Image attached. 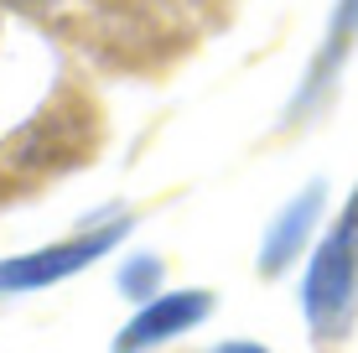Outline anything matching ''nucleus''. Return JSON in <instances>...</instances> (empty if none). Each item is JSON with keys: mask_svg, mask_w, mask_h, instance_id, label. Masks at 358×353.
Masks as SVG:
<instances>
[{"mask_svg": "<svg viewBox=\"0 0 358 353\" xmlns=\"http://www.w3.org/2000/svg\"><path fill=\"white\" fill-rule=\"evenodd\" d=\"M156 281V260H135V271L125 275V281H120V291H130V296H141L145 286Z\"/></svg>", "mask_w": 358, "mask_h": 353, "instance_id": "nucleus-5", "label": "nucleus"}, {"mask_svg": "<svg viewBox=\"0 0 358 353\" xmlns=\"http://www.w3.org/2000/svg\"><path fill=\"white\" fill-rule=\"evenodd\" d=\"M317 213H322V187H306L301 198H296L291 208L275 218V229L265 234V254H260V265H265L270 275H275L286 260H296V250H301V239L312 234Z\"/></svg>", "mask_w": 358, "mask_h": 353, "instance_id": "nucleus-4", "label": "nucleus"}, {"mask_svg": "<svg viewBox=\"0 0 358 353\" xmlns=\"http://www.w3.org/2000/svg\"><path fill=\"white\" fill-rule=\"evenodd\" d=\"M208 307H213V301H208L203 291H177V296H156L151 307H141V317H135L125 333L115 338V348H120V353L156 348V343H166V338L187 333L192 322H203V317H208Z\"/></svg>", "mask_w": 358, "mask_h": 353, "instance_id": "nucleus-3", "label": "nucleus"}, {"mask_svg": "<svg viewBox=\"0 0 358 353\" xmlns=\"http://www.w3.org/2000/svg\"><path fill=\"white\" fill-rule=\"evenodd\" d=\"M353 312H358V192L332 224V234L317 245L312 271H306V322L322 343L348 333Z\"/></svg>", "mask_w": 358, "mask_h": 353, "instance_id": "nucleus-1", "label": "nucleus"}, {"mask_svg": "<svg viewBox=\"0 0 358 353\" xmlns=\"http://www.w3.org/2000/svg\"><path fill=\"white\" fill-rule=\"evenodd\" d=\"M125 234V224H109L99 234H83V239H68V245H52L42 254H27V260H6L0 265V291H27V286H47V281H63V275L83 271L89 260H99L115 239Z\"/></svg>", "mask_w": 358, "mask_h": 353, "instance_id": "nucleus-2", "label": "nucleus"}, {"mask_svg": "<svg viewBox=\"0 0 358 353\" xmlns=\"http://www.w3.org/2000/svg\"><path fill=\"white\" fill-rule=\"evenodd\" d=\"M218 353H265V348H260V343H224Z\"/></svg>", "mask_w": 358, "mask_h": 353, "instance_id": "nucleus-6", "label": "nucleus"}]
</instances>
